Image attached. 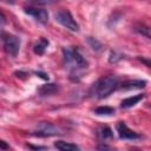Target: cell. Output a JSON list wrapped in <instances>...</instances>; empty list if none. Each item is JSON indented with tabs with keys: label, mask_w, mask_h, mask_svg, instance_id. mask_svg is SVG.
Returning <instances> with one entry per match:
<instances>
[{
	"label": "cell",
	"mask_w": 151,
	"mask_h": 151,
	"mask_svg": "<svg viewBox=\"0 0 151 151\" xmlns=\"http://www.w3.org/2000/svg\"><path fill=\"white\" fill-rule=\"evenodd\" d=\"M63 60L65 68L68 71L70 79L72 81H79V79L83 77V73L88 66L86 59L81 55L80 51L77 47H64Z\"/></svg>",
	"instance_id": "cell-1"
},
{
	"label": "cell",
	"mask_w": 151,
	"mask_h": 151,
	"mask_svg": "<svg viewBox=\"0 0 151 151\" xmlns=\"http://www.w3.org/2000/svg\"><path fill=\"white\" fill-rule=\"evenodd\" d=\"M119 88V78L117 76H106L98 79L88 90V96L97 99H104L109 97L112 92Z\"/></svg>",
	"instance_id": "cell-2"
},
{
	"label": "cell",
	"mask_w": 151,
	"mask_h": 151,
	"mask_svg": "<svg viewBox=\"0 0 151 151\" xmlns=\"http://www.w3.org/2000/svg\"><path fill=\"white\" fill-rule=\"evenodd\" d=\"M2 42H4V50L6 54L12 58L17 57L20 50V39L17 35L2 33Z\"/></svg>",
	"instance_id": "cell-3"
},
{
	"label": "cell",
	"mask_w": 151,
	"mask_h": 151,
	"mask_svg": "<svg viewBox=\"0 0 151 151\" xmlns=\"http://www.w3.org/2000/svg\"><path fill=\"white\" fill-rule=\"evenodd\" d=\"M54 18H55V20H57L60 25H63V26L66 27L67 29H70V31H72V32H78V31H79V25H78V22L73 19L72 14H71L67 9H60V11H58V12L54 14Z\"/></svg>",
	"instance_id": "cell-4"
},
{
	"label": "cell",
	"mask_w": 151,
	"mask_h": 151,
	"mask_svg": "<svg viewBox=\"0 0 151 151\" xmlns=\"http://www.w3.org/2000/svg\"><path fill=\"white\" fill-rule=\"evenodd\" d=\"M63 133V130L52 124V123H47V122H42V123H39L35 127V130L33 131V134L34 136H38V137H51V136H55V134H61Z\"/></svg>",
	"instance_id": "cell-5"
},
{
	"label": "cell",
	"mask_w": 151,
	"mask_h": 151,
	"mask_svg": "<svg viewBox=\"0 0 151 151\" xmlns=\"http://www.w3.org/2000/svg\"><path fill=\"white\" fill-rule=\"evenodd\" d=\"M116 130L118 133V137L120 139H129V140H133V139H138L140 138V134L132 131L131 129L127 127V125L124 122H118L116 125Z\"/></svg>",
	"instance_id": "cell-6"
},
{
	"label": "cell",
	"mask_w": 151,
	"mask_h": 151,
	"mask_svg": "<svg viewBox=\"0 0 151 151\" xmlns=\"http://www.w3.org/2000/svg\"><path fill=\"white\" fill-rule=\"evenodd\" d=\"M24 11H25L26 14L33 17L40 24H46L48 21V13L44 8H38V7H31V6H28V7H25Z\"/></svg>",
	"instance_id": "cell-7"
},
{
	"label": "cell",
	"mask_w": 151,
	"mask_h": 151,
	"mask_svg": "<svg viewBox=\"0 0 151 151\" xmlns=\"http://www.w3.org/2000/svg\"><path fill=\"white\" fill-rule=\"evenodd\" d=\"M145 86H146V81L140 80V79H129V80H125V81L119 84V88L123 91L139 90V88H143Z\"/></svg>",
	"instance_id": "cell-8"
},
{
	"label": "cell",
	"mask_w": 151,
	"mask_h": 151,
	"mask_svg": "<svg viewBox=\"0 0 151 151\" xmlns=\"http://www.w3.org/2000/svg\"><path fill=\"white\" fill-rule=\"evenodd\" d=\"M38 92H39V96H41V97L53 96L59 92V86H58V84H46V85H42Z\"/></svg>",
	"instance_id": "cell-9"
},
{
	"label": "cell",
	"mask_w": 151,
	"mask_h": 151,
	"mask_svg": "<svg viewBox=\"0 0 151 151\" xmlns=\"http://www.w3.org/2000/svg\"><path fill=\"white\" fill-rule=\"evenodd\" d=\"M145 97V94H137V96H133V97H129V98H125L122 100L120 103V107L122 109H129V107H132L134 106L136 104H138L143 98Z\"/></svg>",
	"instance_id": "cell-10"
},
{
	"label": "cell",
	"mask_w": 151,
	"mask_h": 151,
	"mask_svg": "<svg viewBox=\"0 0 151 151\" xmlns=\"http://www.w3.org/2000/svg\"><path fill=\"white\" fill-rule=\"evenodd\" d=\"M133 31L137 32L138 34L147 38V39H151V27L150 26H146L144 24L137 22V24L133 25Z\"/></svg>",
	"instance_id": "cell-11"
},
{
	"label": "cell",
	"mask_w": 151,
	"mask_h": 151,
	"mask_svg": "<svg viewBox=\"0 0 151 151\" xmlns=\"http://www.w3.org/2000/svg\"><path fill=\"white\" fill-rule=\"evenodd\" d=\"M48 40L46 39V38H40L39 39V41L37 42V44H34V46H33V51H34V53L35 54H38V55H41V54H44L45 53V51H46V48H47V46H48Z\"/></svg>",
	"instance_id": "cell-12"
},
{
	"label": "cell",
	"mask_w": 151,
	"mask_h": 151,
	"mask_svg": "<svg viewBox=\"0 0 151 151\" xmlns=\"http://www.w3.org/2000/svg\"><path fill=\"white\" fill-rule=\"evenodd\" d=\"M54 147L63 150V151H74V150H79V146L72 143H67L64 140H58L54 143Z\"/></svg>",
	"instance_id": "cell-13"
},
{
	"label": "cell",
	"mask_w": 151,
	"mask_h": 151,
	"mask_svg": "<svg viewBox=\"0 0 151 151\" xmlns=\"http://www.w3.org/2000/svg\"><path fill=\"white\" fill-rule=\"evenodd\" d=\"M112 136H113V132L109 126H101L97 130V137L101 140L110 139V138H112Z\"/></svg>",
	"instance_id": "cell-14"
},
{
	"label": "cell",
	"mask_w": 151,
	"mask_h": 151,
	"mask_svg": "<svg viewBox=\"0 0 151 151\" xmlns=\"http://www.w3.org/2000/svg\"><path fill=\"white\" fill-rule=\"evenodd\" d=\"M94 113L97 116H111L114 113V109L110 106H99L94 109Z\"/></svg>",
	"instance_id": "cell-15"
},
{
	"label": "cell",
	"mask_w": 151,
	"mask_h": 151,
	"mask_svg": "<svg viewBox=\"0 0 151 151\" xmlns=\"http://www.w3.org/2000/svg\"><path fill=\"white\" fill-rule=\"evenodd\" d=\"M86 41H87V44L90 45V47H91L92 50H94V51H100L101 47H103L101 42H100L99 40H97L96 38H93V37H87V38H86Z\"/></svg>",
	"instance_id": "cell-16"
},
{
	"label": "cell",
	"mask_w": 151,
	"mask_h": 151,
	"mask_svg": "<svg viewBox=\"0 0 151 151\" xmlns=\"http://www.w3.org/2000/svg\"><path fill=\"white\" fill-rule=\"evenodd\" d=\"M123 58H124V54H122V53H119L117 51H111L110 52V55H109V63L116 64V63L120 61Z\"/></svg>",
	"instance_id": "cell-17"
},
{
	"label": "cell",
	"mask_w": 151,
	"mask_h": 151,
	"mask_svg": "<svg viewBox=\"0 0 151 151\" xmlns=\"http://www.w3.org/2000/svg\"><path fill=\"white\" fill-rule=\"evenodd\" d=\"M29 1L37 5H48V4H53L55 0H29Z\"/></svg>",
	"instance_id": "cell-18"
},
{
	"label": "cell",
	"mask_w": 151,
	"mask_h": 151,
	"mask_svg": "<svg viewBox=\"0 0 151 151\" xmlns=\"http://www.w3.org/2000/svg\"><path fill=\"white\" fill-rule=\"evenodd\" d=\"M34 74L38 76V77H40V78L44 79V80H48V74L45 73V72H40V71H38V72H34Z\"/></svg>",
	"instance_id": "cell-19"
},
{
	"label": "cell",
	"mask_w": 151,
	"mask_h": 151,
	"mask_svg": "<svg viewBox=\"0 0 151 151\" xmlns=\"http://www.w3.org/2000/svg\"><path fill=\"white\" fill-rule=\"evenodd\" d=\"M138 60H140L142 63H144L147 67H151V60H149V59H145V58H143V57H138Z\"/></svg>",
	"instance_id": "cell-20"
},
{
	"label": "cell",
	"mask_w": 151,
	"mask_h": 151,
	"mask_svg": "<svg viewBox=\"0 0 151 151\" xmlns=\"http://www.w3.org/2000/svg\"><path fill=\"white\" fill-rule=\"evenodd\" d=\"M97 149H99V150H104V149H111L109 145H105V144H101V145H98L97 146Z\"/></svg>",
	"instance_id": "cell-21"
},
{
	"label": "cell",
	"mask_w": 151,
	"mask_h": 151,
	"mask_svg": "<svg viewBox=\"0 0 151 151\" xmlns=\"http://www.w3.org/2000/svg\"><path fill=\"white\" fill-rule=\"evenodd\" d=\"M0 146H1V149H8V147H9V146H8L4 140H2V142H0Z\"/></svg>",
	"instance_id": "cell-22"
},
{
	"label": "cell",
	"mask_w": 151,
	"mask_h": 151,
	"mask_svg": "<svg viewBox=\"0 0 151 151\" xmlns=\"http://www.w3.org/2000/svg\"><path fill=\"white\" fill-rule=\"evenodd\" d=\"M28 147H31V149H46L45 146H33V145H28Z\"/></svg>",
	"instance_id": "cell-23"
}]
</instances>
